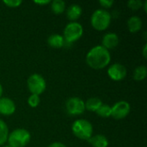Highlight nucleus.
<instances>
[{
    "label": "nucleus",
    "instance_id": "dca6fc26",
    "mask_svg": "<svg viewBox=\"0 0 147 147\" xmlns=\"http://www.w3.org/2000/svg\"><path fill=\"white\" fill-rule=\"evenodd\" d=\"M102 102L98 97H90L85 102V109L90 112H96V110L102 106Z\"/></svg>",
    "mask_w": 147,
    "mask_h": 147
},
{
    "label": "nucleus",
    "instance_id": "bb28decb",
    "mask_svg": "<svg viewBox=\"0 0 147 147\" xmlns=\"http://www.w3.org/2000/svg\"><path fill=\"white\" fill-rule=\"evenodd\" d=\"M146 49H147V44H145L144 47H143V51H142V54L144 56L145 59L147 58V54H146Z\"/></svg>",
    "mask_w": 147,
    "mask_h": 147
},
{
    "label": "nucleus",
    "instance_id": "6e6552de",
    "mask_svg": "<svg viewBox=\"0 0 147 147\" xmlns=\"http://www.w3.org/2000/svg\"><path fill=\"white\" fill-rule=\"evenodd\" d=\"M131 110V106L127 101H119L111 107V116L115 120L126 118Z\"/></svg>",
    "mask_w": 147,
    "mask_h": 147
},
{
    "label": "nucleus",
    "instance_id": "f03ea898",
    "mask_svg": "<svg viewBox=\"0 0 147 147\" xmlns=\"http://www.w3.org/2000/svg\"><path fill=\"white\" fill-rule=\"evenodd\" d=\"M111 15L104 9H98L91 16L90 22L94 29L97 31L106 30L111 23Z\"/></svg>",
    "mask_w": 147,
    "mask_h": 147
},
{
    "label": "nucleus",
    "instance_id": "39448f33",
    "mask_svg": "<svg viewBox=\"0 0 147 147\" xmlns=\"http://www.w3.org/2000/svg\"><path fill=\"white\" fill-rule=\"evenodd\" d=\"M27 85L31 95L40 96L45 91L47 87V83L45 78L41 75L34 73L28 77L27 80Z\"/></svg>",
    "mask_w": 147,
    "mask_h": 147
},
{
    "label": "nucleus",
    "instance_id": "c85d7f7f",
    "mask_svg": "<svg viewBox=\"0 0 147 147\" xmlns=\"http://www.w3.org/2000/svg\"><path fill=\"white\" fill-rule=\"evenodd\" d=\"M2 95H3V86L0 84V98L2 97Z\"/></svg>",
    "mask_w": 147,
    "mask_h": 147
},
{
    "label": "nucleus",
    "instance_id": "f257e3e1",
    "mask_svg": "<svg viewBox=\"0 0 147 147\" xmlns=\"http://www.w3.org/2000/svg\"><path fill=\"white\" fill-rule=\"evenodd\" d=\"M87 65L94 70H102L105 68L111 60V55L109 50L102 45L93 47L86 55Z\"/></svg>",
    "mask_w": 147,
    "mask_h": 147
},
{
    "label": "nucleus",
    "instance_id": "5701e85b",
    "mask_svg": "<svg viewBox=\"0 0 147 147\" xmlns=\"http://www.w3.org/2000/svg\"><path fill=\"white\" fill-rule=\"evenodd\" d=\"M3 3L7 7L17 8V7H19L22 3V1H21V0H4L3 1Z\"/></svg>",
    "mask_w": 147,
    "mask_h": 147
},
{
    "label": "nucleus",
    "instance_id": "a211bd4d",
    "mask_svg": "<svg viewBox=\"0 0 147 147\" xmlns=\"http://www.w3.org/2000/svg\"><path fill=\"white\" fill-rule=\"evenodd\" d=\"M51 9L54 14L60 15L65 9V3L63 0H53L51 3Z\"/></svg>",
    "mask_w": 147,
    "mask_h": 147
},
{
    "label": "nucleus",
    "instance_id": "423d86ee",
    "mask_svg": "<svg viewBox=\"0 0 147 147\" xmlns=\"http://www.w3.org/2000/svg\"><path fill=\"white\" fill-rule=\"evenodd\" d=\"M84 34L83 26L78 22H69L64 29V39L67 42H75L79 40Z\"/></svg>",
    "mask_w": 147,
    "mask_h": 147
},
{
    "label": "nucleus",
    "instance_id": "2eb2a0df",
    "mask_svg": "<svg viewBox=\"0 0 147 147\" xmlns=\"http://www.w3.org/2000/svg\"><path fill=\"white\" fill-rule=\"evenodd\" d=\"M88 141L93 147L109 146V140L106 138V136L102 134H96L95 136H92Z\"/></svg>",
    "mask_w": 147,
    "mask_h": 147
},
{
    "label": "nucleus",
    "instance_id": "7ed1b4c3",
    "mask_svg": "<svg viewBox=\"0 0 147 147\" xmlns=\"http://www.w3.org/2000/svg\"><path fill=\"white\" fill-rule=\"evenodd\" d=\"M71 131L74 136L82 140H89L92 137V124L84 119L76 120L71 125Z\"/></svg>",
    "mask_w": 147,
    "mask_h": 147
},
{
    "label": "nucleus",
    "instance_id": "20e7f679",
    "mask_svg": "<svg viewBox=\"0 0 147 147\" xmlns=\"http://www.w3.org/2000/svg\"><path fill=\"white\" fill-rule=\"evenodd\" d=\"M31 140L30 133L24 128H17L9 134L7 142L10 147L26 146Z\"/></svg>",
    "mask_w": 147,
    "mask_h": 147
},
{
    "label": "nucleus",
    "instance_id": "1a4fd4ad",
    "mask_svg": "<svg viewBox=\"0 0 147 147\" xmlns=\"http://www.w3.org/2000/svg\"><path fill=\"white\" fill-rule=\"evenodd\" d=\"M127 73V68L120 63H115L108 69V75L114 81H121L124 79Z\"/></svg>",
    "mask_w": 147,
    "mask_h": 147
},
{
    "label": "nucleus",
    "instance_id": "f8f14e48",
    "mask_svg": "<svg viewBox=\"0 0 147 147\" xmlns=\"http://www.w3.org/2000/svg\"><path fill=\"white\" fill-rule=\"evenodd\" d=\"M142 20L138 16H131L127 22V28L131 33H137L142 28Z\"/></svg>",
    "mask_w": 147,
    "mask_h": 147
},
{
    "label": "nucleus",
    "instance_id": "0eeeda50",
    "mask_svg": "<svg viewBox=\"0 0 147 147\" xmlns=\"http://www.w3.org/2000/svg\"><path fill=\"white\" fill-rule=\"evenodd\" d=\"M65 109L70 115H80L85 111L84 102L79 97H71L65 102Z\"/></svg>",
    "mask_w": 147,
    "mask_h": 147
},
{
    "label": "nucleus",
    "instance_id": "aec40b11",
    "mask_svg": "<svg viewBox=\"0 0 147 147\" xmlns=\"http://www.w3.org/2000/svg\"><path fill=\"white\" fill-rule=\"evenodd\" d=\"M96 115L102 118H109L111 116V107L108 104H102V106L96 110Z\"/></svg>",
    "mask_w": 147,
    "mask_h": 147
},
{
    "label": "nucleus",
    "instance_id": "412c9836",
    "mask_svg": "<svg viewBox=\"0 0 147 147\" xmlns=\"http://www.w3.org/2000/svg\"><path fill=\"white\" fill-rule=\"evenodd\" d=\"M127 7L132 10H138L143 6V2L141 0H130L127 2Z\"/></svg>",
    "mask_w": 147,
    "mask_h": 147
},
{
    "label": "nucleus",
    "instance_id": "9b49d317",
    "mask_svg": "<svg viewBox=\"0 0 147 147\" xmlns=\"http://www.w3.org/2000/svg\"><path fill=\"white\" fill-rule=\"evenodd\" d=\"M16 111L15 102L8 97L0 98V114L3 115H11Z\"/></svg>",
    "mask_w": 147,
    "mask_h": 147
},
{
    "label": "nucleus",
    "instance_id": "4468645a",
    "mask_svg": "<svg viewBox=\"0 0 147 147\" xmlns=\"http://www.w3.org/2000/svg\"><path fill=\"white\" fill-rule=\"evenodd\" d=\"M47 44L53 48H61L65 45V39L63 35L53 34L47 39Z\"/></svg>",
    "mask_w": 147,
    "mask_h": 147
},
{
    "label": "nucleus",
    "instance_id": "ddd939ff",
    "mask_svg": "<svg viewBox=\"0 0 147 147\" xmlns=\"http://www.w3.org/2000/svg\"><path fill=\"white\" fill-rule=\"evenodd\" d=\"M82 15V8L78 4H71L66 10V16L71 22H76Z\"/></svg>",
    "mask_w": 147,
    "mask_h": 147
},
{
    "label": "nucleus",
    "instance_id": "a878e982",
    "mask_svg": "<svg viewBox=\"0 0 147 147\" xmlns=\"http://www.w3.org/2000/svg\"><path fill=\"white\" fill-rule=\"evenodd\" d=\"M34 3L36 4H41V5H45V4H48L51 3V1L49 0H37V1H34Z\"/></svg>",
    "mask_w": 147,
    "mask_h": 147
},
{
    "label": "nucleus",
    "instance_id": "6ab92c4d",
    "mask_svg": "<svg viewBox=\"0 0 147 147\" xmlns=\"http://www.w3.org/2000/svg\"><path fill=\"white\" fill-rule=\"evenodd\" d=\"M9 134L7 124L0 119V146H3L5 142H7Z\"/></svg>",
    "mask_w": 147,
    "mask_h": 147
},
{
    "label": "nucleus",
    "instance_id": "9d476101",
    "mask_svg": "<svg viewBox=\"0 0 147 147\" xmlns=\"http://www.w3.org/2000/svg\"><path fill=\"white\" fill-rule=\"evenodd\" d=\"M120 42V39L117 34L115 33H107L106 34L103 35L102 40V46L106 48L107 50L114 49L118 46Z\"/></svg>",
    "mask_w": 147,
    "mask_h": 147
},
{
    "label": "nucleus",
    "instance_id": "4be33fe9",
    "mask_svg": "<svg viewBox=\"0 0 147 147\" xmlns=\"http://www.w3.org/2000/svg\"><path fill=\"white\" fill-rule=\"evenodd\" d=\"M40 102V96L37 95H31L28 98V104L29 107L31 108H36L39 106Z\"/></svg>",
    "mask_w": 147,
    "mask_h": 147
},
{
    "label": "nucleus",
    "instance_id": "c756f323",
    "mask_svg": "<svg viewBox=\"0 0 147 147\" xmlns=\"http://www.w3.org/2000/svg\"><path fill=\"white\" fill-rule=\"evenodd\" d=\"M3 147H10V146H3Z\"/></svg>",
    "mask_w": 147,
    "mask_h": 147
},
{
    "label": "nucleus",
    "instance_id": "393cba45",
    "mask_svg": "<svg viewBox=\"0 0 147 147\" xmlns=\"http://www.w3.org/2000/svg\"><path fill=\"white\" fill-rule=\"evenodd\" d=\"M47 147H66V146L61 142H53V143L50 144Z\"/></svg>",
    "mask_w": 147,
    "mask_h": 147
},
{
    "label": "nucleus",
    "instance_id": "cd10ccee",
    "mask_svg": "<svg viewBox=\"0 0 147 147\" xmlns=\"http://www.w3.org/2000/svg\"><path fill=\"white\" fill-rule=\"evenodd\" d=\"M143 8H144V9H145V12H146L147 11V1H145V2H143V6H142Z\"/></svg>",
    "mask_w": 147,
    "mask_h": 147
},
{
    "label": "nucleus",
    "instance_id": "b1692460",
    "mask_svg": "<svg viewBox=\"0 0 147 147\" xmlns=\"http://www.w3.org/2000/svg\"><path fill=\"white\" fill-rule=\"evenodd\" d=\"M99 4L104 9H109L114 4V1L113 0H100Z\"/></svg>",
    "mask_w": 147,
    "mask_h": 147
},
{
    "label": "nucleus",
    "instance_id": "f3484780",
    "mask_svg": "<svg viewBox=\"0 0 147 147\" xmlns=\"http://www.w3.org/2000/svg\"><path fill=\"white\" fill-rule=\"evenodd\" d=\"M147 76V68L146 65H139L134 71V79L135 81H142Z\"/></svg>",
    "mask_w": 147,
    "mask_h": 147
}]
</instances>
